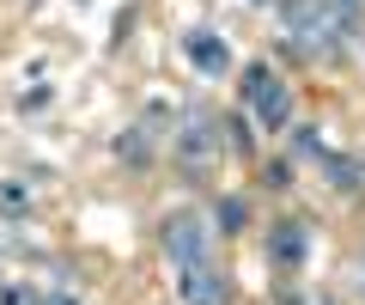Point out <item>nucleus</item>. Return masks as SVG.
Wrapping results in <instances>:
<instances>
[{
	"instance_id": "9",
	"label": "nucleus",
	"mask_w": 365,
	"mask_h": 305,
	"mask_svg": "<svg viewBox=\"0 0 365 305\" xmlns=\"http://www.w3.org/2000/svg\"><path fill=\"white\" fill-rule=\"evenodd\" d=\"M0 214H6V220L31 214V189H25V184H0Z\"/></svg>"
},
{
	"instance_id": "2",
	"label": "nucleus",
	"mask_w": 365,
	"mask_h": 305,
	"mask_svg": "<svg viewBox=\"0 0 365 305\" xmlns=\"http://www.w3.org/2000/svg\"><path fill=\"white\" fill-rule=\"evenodd\" d=\"M165 256H170L177 269L213 263V251H207V226H201L195 214H177V220H165Z\"/></svg>"
},
{
	"instance_id": "6",
	"label": "nucleus",
	"mask_w": 365,
	"mask_h": 305,
	"mask_svg": "<svg viewBox=\"0 0 365 305\" xmlns=\"http://www.w3.org/2000/svg\"><path fill=\"white\" fill-rule=\"evenodd\" d=\"M268 251H274V269H299L304 251H311V239H304L299 220H280V226H274V239H268Z\"/></svg>"
},
{
	"instance_id": "10",
	"label": "nucleus",
	"mask_w": 365,
	"mask_h": 305,
	"mask_svg": "<svg viewBox=\"0 0 365 305\" xmlns=\"http://www.w3.org/2000/svg\"><path fill=\"white\" fill-rule=\"evenodd\" d=\"M0 305H43L37 287H0Z\"/></svg>"
},
{
	"instance_id": "4",
	"label": "nucleus",
	"mask_w": 365,
	"mask_h": 305,
	"mask_svg": "<svg viewBox=\"0 0 365 305\" xmlns=\"http://www.w3.org/2000/svg\"><path fill=\"white\" fill-rule=\"evenodd\" d=\"M177 159H189L195 171H207V165L220 159V129L201 122V116H189V122L177 129Z\"/></svg>"
},
{
	"instance_id": "3",
	"label": "nucleus",
	"mask_w": 365,
	"mask_h": 305,
	"mask_svg": "<svg viewBox=\"0 0 365 305\" xmlns=\"http://www.w3.org/2000/svg\"><path fill=\"white\" fill-rule=\"evenodd\" d=\"M177 299L182 305H232V281H225L213 263L177 269Z\"/></svg>"
},
{
	"instance_id": "11",
	"label": "nucleus",
	"mask_w": 365,
	"mask_h": 305,
	"mask_svg": "<svg viewBox=\"0 0 365 305\" xmlns=\"http://www.w3.org/2000/svg\"><path fill=\"white\" fill-rule=\"evenodd\" d=\"M43 305H79L73 293H43Z\"/></svg>"
},
{
	"instance_id": "8",
	"label": "nucleus",
	"mask_w": 365,
	"mask_h": 305,
	"mask_svg": "<svg viewBox=\"0 0 365 305\" xmlns=\"http://www.w3.org/2000/svg\"><path fill=\"white\" fill-rule=\"evenodd\" d=\"M213 220H220V232H244V226H250V201L244 196H225Z\"/></svg>"
},
{
	"instance_id": "7",
	"label": "nucleus",
	"mask_w": 365,
	"mask_h": 305,
	"mask_svg": "<svg viewBox=\"0 0 365 305\" xmlns=\"http://www.w3.org/2000/svg\"><path fill=\"white\" fill-rule=\"evenodd\" d=\"M323 171H329V184H341V189H359V184H365V171L347 159V153H329V159H323Z\"/></svg>"
},
{
	"instance_id": "1",
	"label": "nucleus",
	"mask_w": 365,
	"mask_h": 305,
	"mask_svg": "<svg viewBox=\"0 0 365 305\" xmlns=\"http://www.w3.org/2000/svg\"><path fill=\"white\" fill-rule=\"evenodd\" d=\"M244 104L256 110L262 129H287V122H292V92L280 86V74H274L268 61H250L244 67Z\"/></svg>"
},
{
	"instance_id": "5",
	"label": "nucleus",
	"mask_w": 365,
	"mask_h": 305,
	"mask_svg": "<svg viewBox=\"0 0 365 305\" xmlns=\"http://www.w3.org/2000/svg\"><path fill=\"white\" fill-rule=\"evenodd\" d=\"M182 55H189L201 74H225V61H232V49H225L220 31H189V37H182Z\"/></svg>"
}]
</instances>
